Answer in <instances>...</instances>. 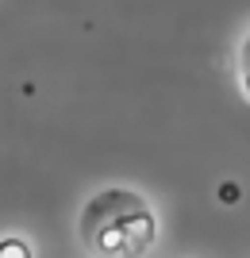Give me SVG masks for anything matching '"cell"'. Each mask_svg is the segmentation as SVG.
Here are the masks:
<instances>
[{
    "instance_id": "6da1fadb",
    "label": "cell",
    "mask_w": 250,
    "mask_h": 258,
    "mask_svg": "<svg viewBox=\"0 0 250 258\" xmlns=\"http://www.w3.org/2000/svg\"><path fill=\"white\" fill-rule=\"evenodd\" d=\"M77 235L100 258H142L158 243V216L135 189H100L77 216Z\"/></svg>"
},
{
    "instance_id": "7a4b0ae2",
    "label": "cell",
    "mask_w": 250,
    "mask_h": 258,
    "mask_svg": "<svg viewBox=\"0 0 250 258\" xmlns=\"http://www.w3.org/2000/svg\"><path fill=\"white\" fill-rule=\"evenodd\" d=\"M235 70H239V85H242V93L250 97V31L242 35V43H239V54H235Z\"/></svg>"
},
{
    "instance_id": "3957f363",
    "label": "cell",
    "mask_w": 250,
    "mask_h": 258,
    "mask_svg": "<svg viewBox=\"0 0 250 258\" xmlns=\"http://www.w3.org/2000/svg\"><path fill=\"white\" fill-rule=\"evenodd\" d=\"M0 258H35L23 239H0Z\"/></svg>"
}]
</instances>
